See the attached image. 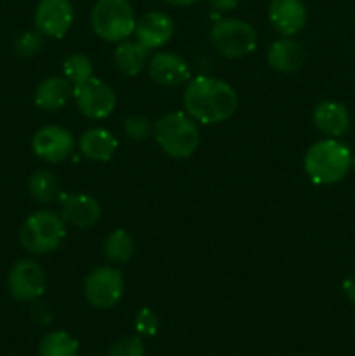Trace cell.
I'll use <instances>...</instances> for the list:
<instances>
[{
	"mask_svg": "<svg viewBox=\"0 0 355 356\" xmlns=\"http://www.w3.org/2000/svg\"><path fill=\"white\" fill-rule=\"evenodd\" d=\"M44 45V35L38 30H26L19 33L14 40V51L21 58H33Z\"/></svg>",
	"mask_w": 355,
	"mask_h": 356,
	"instance_id": "obj_25",
	"label": "cell"
},
{
	"mask_svg": "<svg viewBox=\"0 0 355 356\" xmlns=\"http://www.w3.org/2000/svg\"><path fill=\"white\" fill-rule=\"evenodd\" d=\"M73 97V83L63 76L45 79L35 90V104L45 111H58Z\"/></svg>",
	"mask_w": 355,
	"mask_h": 356,
	"instance_id": "obj_18",
	"label": "cell"
},
{
	"mask_svg": "<svg viewBox=\"0 0 355 356\" xmlns=\"http://www.w3.org/2000/svg\"><path fill=\"white\" fill-rule=\"evenodd\" d=\"M47 278L40 264L31 259L17 261L7 275V289L16 301H37L45 292Z\"/></svg>",
	"mask_w": 355,
	"mask_h": 356,
	"instance_id": "obj_9",
	"label": "cell"
},
{
	"mask_svg": "<svg viewBox=\"0 0 355 356\" xmlns=\"http://www.w3.org/2000/svg\"><path fill=\"white\" fill-rule=\"evenodd\" d=\"M148 73L152 80L164 87L183 86L190 80V66L176 52H157L148 63Z\"/></svg>",
	"mask_w": 355,
	"mask_h": 356,
	"instance_id": "obj_12",
	"label": "cell"
},
{
	"mask_svg": "<svg viewBox=\"0 0 355 356\" xmlns=\"http://www.w3.org/2000/svg\"><path fill=\"white\" fill-rule=\"evenodd\" d=\"M352 152L347 145L329 138L317 141L306 152L303 165L305 172L315 184H336L345 179L352 169Z\"/></svg>",
	"mask_w": 355,
	"mask_h": 356,
	"instance_id": "obj_2",
	"label": "cell"
},
{
	"mask_svg": "<svg viewBox=\"0 0 355 356\" xmlns=\"http://www.w3.org/2000/svg\"><path fill=\"white\" fill-rule=\"evenodd\" d=\"M33 316H35V320H38V322L42 323V325H47V323L52 320V315L44 308V306H38V308H35Z\"/></svg>",
	"mask_w": 355,
	"mask_h": 356,
	"instance_id": "obj_31",
	"label": "cell"
},
{
	"mask_svg": "<svg viewBox=\"0 0 355 356\" xmlns=\"http://www.w3.org/2000/svg\"><path fill=\"white\" fill-rule=\"evenodd\" d=\"M73 99L80 113L93 120H103L110 117L117 104L113 89L96 76L79 86H73Z\"/></svg>",
	"mask_w": 355,
	"mask_h": 356,
	"instance_id": "obj_7",
	"label": "cell"
},
{
	"mask_svg": "<svg viewBox=\"0 0 355 356\" xmlns=\"http://www.w3.org/2000/svg\"><path fill=\"white\" fill-rule=\"evenodd\" d=\"M108 356H145V344L141 337H124L110 348Z\"/></svg>",
	"mask_w": 355,
	"mask_h": 356,
	"instance_id": "obj_27",
	"label": "cell"
},
{
	"mask_svg": "<svg viewBox=\"0 0 355 356\" xmlns=\"http://www.w3.org/2000/svg\"><path fill=\"white\" fill-rule=\"evenodd\" d=\"M152 122H150L148 117H143V115H132V117L125 118L124 122V132L131 141H146L150 134H152Z\"/></svg>",
	"mask_w": 355,
	"mask_h": 356,
	"instance_id": "obj_26",
	"label": "cell"
},
{
	"mask_svg": "<svg viewBox=\"0 0 355 356\" xmlns=\"http://www.w3.org/2000/svg\"><path fill=\"white\" fill-rule=\"evenodd\" d=\"M124 277L117 268L100 266L90 271L84 284V292L94 308H113L124 296Z\"/></svg>",
	"mask_w": 355,
	"mask_h": 356,
	"instance_id": "obj_8",
	"label": "cell"
},
{
	"mask_svg": "<svg viewBox=\"0 0 355 356\" xmlns=\"http://www.w3.org/2000/svg\"><path fill=\"white\" fill-rule=\"evenodd\" d=\"M136 40L148 49L166 45L174 35V23L169 14L162 10H148L136 21Z\"/></svg>",
	"mask_w": 355,
	"mask_h": 356,
	"instance_id": "obj_13",
	"label": "cell"
},
{
	"mask_svg": "<svg viewBox=\"0 0 355 356\" xmlns=\"http://www.w3.org/2000/svg\"><path fill=\"white\" fill-rule=\"evenodd\" d=\"M268 65L281 73H292L299 70L305 63V49L299 42L292 40L291 37L281 38L274 42L267 52Z\"/></svg>",
	"mask_w": 355,
	"mask_h": 356,
	"instance_id": "obj_17",
	"label": "cell"
},
{
	"mask_svg": "<svg viewBox=\"0 0 355 356\" xmlns=\"http://www.w3.org/2000/svg\"><path fill=\"white\" fill-rule=\"evenodd\" d=\"M150 49L138 40H122L115 49V65L118 72L127 76H134L148 66Z\"/></svg>",
	"mask_w": 355,
	"mask_h": 356,
	"instance_id": "obj_20",
	"label": "cell"
},
{
	"mask_svg": "<svg viewBox=\"0 0 355 356\" xmlns=\"http://www.w3.org/2000/svg\"><path fill=\"white\" fill-rule=\"evenodd\" d=\"M268 17L275 30L284 37L299 33L306 23V7L301 0H271Z\"/></svg>",
	"mask_w": 355,
	"mask_h": 356,
	"instance_id": "obj_14",
	"label": "cell"
},
{
	"mask_svg": "<svg viewBox=\"0 0 355 356\" xmlns=\"http://www.w3.org/2000/svg\"><path fill=\"white\" fill-rule=\"evenodd\" d=\"M209 42L219 56L228 59H240L254 52L258 35L247 21L237 17H225L212 24Z\"/></svg>",
	"mask_w": 355,
	"mask_h": 356,
	"instance_id": "obj_6",
	"label": "cell"
},
{
	"mask_svg": "<svg viewBox=\"0 0 355 356\" xmlns=\"http://www.w3.org/2000/svg\"><path fill=\"white\" fill-rule=\"evenodd\" d=\"M134 238L125 229H115L104 240V256L113 264H125L134 256Z\"/></svg>",
	"mask_w": 355,
	"mask_h": 356,
	"instance_id": "obj_21",
	"label": "cell"
},
{
	"mask_svg": "<svg viewBox=\"0 0 355 356\" xmlns=\"http://www.w3.org/2000/svg\"><path fill=\"white\" fill-rule=\"evenodd\" d=\"M31 149L44 162L59 163L75 152V139L65 127L45 125L33 134Z\"/></svg>",
	"mask_w": 355,
	"mask_h": 356,
	"instance_id": "obj_10",
	"label": "cell"
},
{
	"mask_svg": "<svg viewBox=\"0 0 355 356\" xmlns=\"http://www.w3.org/2000/svg\"><path fill=\"white\" fill-rule=\"evenodd\" d=\"M94 33L106 42H122L134 33V9L127 0H97L90 10Z\"/></svg>",
	"mask_w": 355,
	"mask_h": 356,
	"instance_id": "obj_5",
	"label": "cell"
},
{
	"mask_svg": "<svg viewBox=\"0 0 355 356\" xmlns=\"http://www.w3.org/2000/svg\"><path fill=\"white\" fill-rule=\"evenodd\" d=\"M63 73H65V79L70 80L73 86H79V83L86 82V80L93 79V63L87 56L77 54L68 56L63 63Z\"/></svg>",
	"mask_w": 355,
	"mask_h": 356,
	"instance_id": "obj_24",
	"label": "cell"
},
{
	"mask_svg": "<svg viewBox=\"0 0 355 356\" xmlns=\"http://www.w3.org/2000/svg\"><path fill=\"white\" fill-rule=\"evenodd\" d=\"M187 113L205 125L219 124L232 117L239 108V97L233 87L212 76L190 80L183 94Z\"/></svg>",
	"mask_w": 355,
	"mask_h": 356,
	"instance_id": "obj_1",
	"label": "cell"
},
{
	"mask_svg": "<svg viewBox=\"0 0 355 356\" xmlns=\"http://www.w3.org/2000/svg\"><path fill=\"white\" fill-rule=\"evenodd\" d=\"M134 327L139 336L153 337L157 334V330H159V316L150 308L139 309L134 318Z\"/></svg>",
	"mask_w": 355,
	"mask_h": 356,
	"instance_id": "obj_28",
	"label": "cell"
},
{
	"mask_svg": "<svg viewBox=\"0 0 355 356\" xmlns=\"http://www.w3.org/2000/svg\"><path fill=\"white\" fill-rule=\"evenodd\" d=\"M354 165H355V162H354V163H352V167H354Z\"/></svg>",
	"mask_w": 355,
	"mask_h": 356,
	"instance_id": "obj_33",
	"label": "cell"
},
{
	"mask_svg": "<svg viewBox=\"0 0 355 356\" xmlns=\"http://www.w3.org/2000/svg\"><path fill=\"white\" fill-rule=\"evenodd\" d=\"M35 26L44 37L61 38L73 23V6L70 0H40L35 9Z\"/></svg>",
	"mask_w": 355,
	"mask_h": 356,
	"instance_id": "obj_11",
	"label": "cell"
},
{
	"mask_svg": "<svg viewBox=\"0 0 355 356\" xmlns=\"http://www.w3.org/2000/svg\"><path fill=\"white\" fill-rule=\"evenodd\" d=\"M61 218L77 228H90L101 218V205L90 195L72 193L61 197Z\"/></svg>",
	"mask_w": 355,
	"mask_h": 356,
	"instance_id": "obj_15",
	"label": "cell"
},
{
	"mask_svg": "<svg viewBox=\"0 0 355 356\" xmlns=\"http://www.w3.org/2000/svg\"><path fill=\"white\" fill-rule=\"evenodd\" d=\"M343 292L345 296H347L348 301H350L352 305H355V273H352L350 277L345 278Z\"/></svg>",
	"mask_w": 355,
	"mask_h": 356,
	"instance_id": "obj_30",
	"label": "cell"
},
{
	"mask_svg": "<svg viewBox=\"0 0 355 356\" xmlns=\"http://www.w3.org/2000/svg\"><path fill=\"white\" fill-rule=\"evenodd\" d=\"M38 351L40 356H77L79 341L65 330H54L42 339Z\"/></svg>",
	"mask_w": 355,
	"mask_h": 356,
	"instance_id": "obj_22",
	"label": "cell"
},
{
	"mask_svg": "<svg viewBox=\"0 0 355 356\" xmlns=\"http://www.w3.org/2000/svg\"><path fill=\"white\" fill-rule=\"evenodd\" d=\"M313 124L322 134L340 138L350 129V113L338 101H322L313 110Z\"/></svg>",
	"mask_w": 355,
	"mask_h": 356,
	"instance_id": "obj_16",
	"label": "cell"
},
{
	"mask_svg": "<svg viewBox=\"0 0 355 356\" xmlns=\"http://www.w3.org/2000/svg\"><path fill=\"white\" fill-rule=\"evenodd\" d=\"M28 190L30 195L40 204H49L54 200L59 193L58 179L49 170H37L28 177Z\"/></svg>",
	"mask_w": 355,
	"mask_h": 356,
	"instance_id": "obj_23",
	"label": "cell"
},
{
	"mask_svg": "<svg viewBox=\"0 0 355 356\" xmlns=\"http://www.w3.org/2000/svg\"><path fill=\"white\" fill-rule=\"evenodd\" d=\"M155 139L164 153L173 159H188L195 153L200 134L194 118L183 111H173L164 115L153 127Z\"/></svg>",
	"mask_w": 355,
	"mask_h": 356,
	"instance_id": "obj_3",
	"label": "cell"
},
{
	"mask_svg": "<svg viewBox=\"0 0 355 356\" xmlns=\"http://www.w3.org/2000/svg\"><path fill=\"white\" fill-rule=\"evenodd\" d=\"M118 141L106 129H89L80 138V153L93 162H108L117 152Z\"/></svg>",
	"mask_w": 355,
	"mask_h": 356,
	"instance_id": "obj_19",
	"label": "cell"
},
{
	"mask_svg": "<svg viewBox=\"0 0 355 356\" xmlns=\"http://www.w3.org/2000/svg\"><path fill=\"white\" fill-rule=\"evenodd\" d=\"M166 3H169V6H174V7H188V6H194V3H197L198 0H164Z\"/></svg>",
	"mask_w": 355,
	"mask_h": 356,
	"instance_id": "obj_32",
	"label": "cell"
},
{
	"mask_svg": "<svg viewBox=\"0 0 355 356\" xmlns=\"http://www.w3.org/2000/svg\"><path fill=\"white\" fill-rule=\"evenodd\" d=\"M66 236L65 219L51 211H37L24 219L19 243L31 254H49L58 249Z\"/></svg>",
	"mask_w": 355,
	"mask_h": 356,
	"instance_id": "obj_4",
	"label": "cell"
},
{
	"mask_svg": "<svg viewBox=\"0 0 355 356\" xmlns=\"http://www.w3.org/2000/svg\"><path fill=\"white\" fill-rule=\"evenodd\" d=\"M211 3V7L219 13H226V10H232L239 6V0H207Z\"/></svg>",
	"mask_w": 355,
	"mask_h": 356,
	"instance_id": "obj_29",
	"label": "cell"
}]
</instances>
